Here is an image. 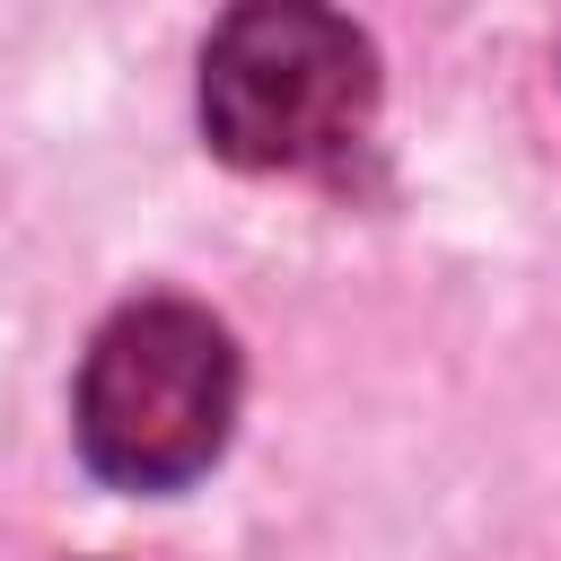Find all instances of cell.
I'll use <instances>...</instances> for the list:
<instances>
[{"label":"cell","mask_w":561,"mask_h":561,"mask_svg":"<svg viewBox=\"0 0 561 561\" xmlns=\"http://www.w3.org/2000/svg\"><path fill=\"white\" fill-rule=\"evenodd\" d=\"M228 421H237V351L202 307L149 298L96 333L79 368V447L105 482L175 491L228 447Z\"/></svg>","instance_id":"6da1fadb"},{"label":"cell","mask_w":561,"mask_h":561,"mask_svg":"<svg viewBox=\"0 0 561 561\" xmlns=\"http://www.w3.org/2000/svg\"><path fill=\"white\" fill-rule=\"evenodd\" d=\"M377 105V53L333 9H237L202 53V131L237 167H316Z\"/></svg>","instance_id":"7a4b0ae2"}]
</instances>
